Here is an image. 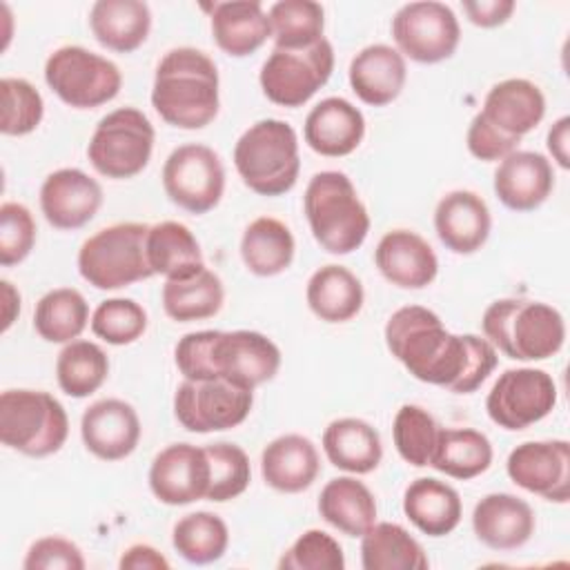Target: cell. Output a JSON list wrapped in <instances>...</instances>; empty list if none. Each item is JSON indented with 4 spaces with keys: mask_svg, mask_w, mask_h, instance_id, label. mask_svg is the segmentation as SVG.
<instances>
[{
    "mask_svg": "<svg viewBox=\"0 0 570 570\" xmlns=\"http://www.w3.org/2000/svg\"><path fill=\"white\" fill-rule=\"evenodd\" d=\"M390 354L419 381L454 394H472L494 372V345L476 334H452L423 305L399 307L385 323Z\"/></svg>",
    "mask_w": 570,
    "mask_h": 570,
    "instance_id": "cell-1",
    "label": "cell"
},
{
    "mask_svg": "<svg viewBox=\"0 0 570 570\" xmlns=\"http://www.w3.org/2000/svg\"><path fill=\"white\" fill-rule=\"evenodd\" d=\"M220 78L216 62L196 47L169 49L156 65L151 107L171 127L203 129L218 116Z\"/></svg>",
    "mask_w": 570,
    "mask_h": 570,
    "instance_id": "cell-2",
    "label": "cell"
},
{
    "mask_svg": "<svg viewBox=\"0 0 570 570\" xmlns=\"http://www.w3.org/2000/svg\"><path fill=\"white\" fill-rule=\"evenodd\" d=\"M483 336L512 361H546L566 341L561 312L543 301L499 298L481 316Z\"/></svg>",
    "mask_w": 570,
    "mask_h": 570,
    "instance_id": "cell-3",
    "label": "cell"
},
{
    "mask_svg": "<svg viewBox=\"0 0 570 570\" xmlns=\"http://www.w3.org/2000/svg\"><path fill=\"white\" fill-rule=\"evenodd\" d=\"M303 209L314 240L330 254H352L367 238V207L343 171L325 169L314 174L303 194Z\"/></svg>",
    "mask_w": 570,
    "mask_h": 570,
    "instance_id": "cell-4",
    "label": "cell"
},
{
    "mask_svg": "<svg viewBox=\"0 0 570 570\" xmlns=\"http://www.w3.org/2000/svg\"><path fill=\"white\" fill-rule=\"evenodd\" d=\"M234 167L254 194L269 198L287 194L301 171L294 127L278 118H263L249 125L234 145Z\"/></svg>",
    "mask_w": 570,
    "mask_h": 570,
    "instance_id": "cell-5",
    "label": "cell"
},
{
    "mask_svg": "<svg viewBox=\"0 0 570 570\" xmlns=\"http://www.w3.org/2000/svg\"><path fill=\"white\" fill-rule=\"evenodd\" d=\"M69 436L65 405L45 390H4L0 394V441L33 459L60 452Z\"/></svg>",
    "mask_w": 570,
    "mask_h": 570,
    "instance_id": "cell-6",
    "label": "cell"
},
{
    "mask_svg": "<svg viewBox=\"0 0 570 570\" xmlns=\"http://www.w3.org/2000/svg\"><path fill=\"white\" fill-rule=\"evenodd\" d=\"M149 225L127 220L91 234L78 249V272L96 289H120L151 278L147 261Z\"/></svg>",
    "mask_w": 570,
    "mask_h": 570,
    "instance_id": "cell-7",
    "label": "cell"
},
{
    "mask_svg": "<svg viewBox=\"0 0 570 570\" xmlns=\"http://www.w3.org/2000/svg\"><path fill=\"white\" fill-rule=\"evenodd\" d=\"M154 140V125L140 109L118 107L98 120L87 145V158L100 176L127 180L149 165Z\"/></svg>",
    "mask_w": 570,
    "mask_h": 570,
    "instance_id": "cell-8",
    "label": "cell"
},
{
    "mask_svg": "<svg viewBox=\"0 0 570 570\" xmlns=\"http://www.w3.org/2000/svg\"><path fill=\"white\" fill-rule=\"evenodd\" d=\"M45 82L73 109H96L120 94L122 73L118 65L80 45H65L49 53Z\"/></svg>",
    "mask_w": 570,
    "mask_h": 570,
    "instance_id": "cell-9",
    "label": "cell"
},
{
    "mask_svg": "<svg viewBox=\"0 0 570 570\" xmlns=\"http://www.w3.org/2000/svg\"><path fill=\"white\" fill-rule=\"evenodd\" d=\"M334 47L327 38L307 49H276L261 67L258 82L267 100L281 107H303L332 76Z\"/></svg>",
    "mask_w": 570,
    "mask_h": 570,
    "instance_id": "cell-10",
    "label": "cell"
},
{
    "mask_svg": "<svg viewBox=\"0 0 570 570\" xmlns=\"http://www.w3.org/2000/svg\"><path fill=\"white\" fill-rule=\"evenodd\" d=\"M396 51L421 65H436L454 56L461 42L456 13L436 0L403 4L392 18Z\"/></svg>",
    "mask_w": 570,
    "mask_h": 570,
    "instance_id": "cell-11",
    "label": "cell"
},
{
    "mask_svg": "<svg viewBox=\"0 0 570 570\" xmlns=\"http://www.w3.org/2000/svg\"><path fill=\"white\" fill-rule=\"evenodd\" d=\"M167 198L189 214L212 212L225 194V167L220 156L200 142L176 147L163 165Z\"/></svg>",
    "mask_w": 570,
    "mask_h": 570,
    "instance_id": "cell-12",
    "label": "cell"
},
{
    "mask_svg": "<svg viewBox=\"0 0 570 570\" xmlns=\"http://www.w3.org/2000/svg\"><path fill=\"white\" fill-rule=\"evenodd\" d=\"M557 405V383L546 370L510 367L494 381L485 412L503 430L519 432L546 419Z\"/></svg>",
    "mask_w": 570,
    "mask_h": 570,
    "instance_id": "cell-13",
    "label": "cell"
},
{
    "mask_svg": "<svg viewBox=\"0 0 570 570\" xmlns=\"http://www.w3.org/2000/svg\"><path fill=\"white\" fill-rule=\"evenodd\" d=\"M254 405V392L225 379L183 381L174 394L176 421L198 434L223 432L240 425Z\"/></svg>",
    "mask_w": 570,
    "mask_h": 570,
    "instance_id": "cell-14",
    "label": "cell"
},
{
    "mask_svg": "<svg viewBox=\"0 0 570 570\" xmlns=\"http://www.w3.org/2000/svg\"><path fill=\"white\" fill-rule=\"evenodd\" d=\"M281 367L278 345L256 330H216L209 350L214 379H225L238 387L256 390L272 381Z\"/></svg>",
    "mask_w": 570,
    "mask_h": 570,
    "instance_id": "cell-15",
    "label": "cell"
},
{
    "mask_svg": "<svg viewBox=\"0 0 570 570\" xmlns=\"http://www.w3.org/2000/svg\"><path fill=\"white\" fill-rule=\"evenodd\" d=\"M510 481L552 503L570 499V443L566 439L519 443L505 461Z\"/></svg>",
    "mask_w": 570,
    "mask_h": 570,
    "instance_id": "cell-16",
    "label": "cell"
},
{
    "mask_svg": "<svg viewBox=\"0 0 570 570\" xmlns=\"http://www.w3.org/2000/svg\"><path fill=\"white\" fill-rule=\"evenodd\" d=\"M209 461L205 448L171 443L149 465V490L165 505H189L207 497Z\"/></svg>",
    "mask_w": 570,
    "mask_h": 570,
    "instance_id": "cell-17",
    "label": "cell"
},
{
    "mask_svg": "<svg viewBox=\"0 0 570 570\" xmlns=\"http://www.w3.org/2000/svg\"><path fill=\"white\" fill-rule=\"evenodd\" d=\"M102 205V187L78 167L51 171L40 187V209L56 229L85 227Z\"/></svg>",
    "mask_w": 570,
    "mask_h": 570,
    "instance_id": "cell-18",
    "label": "cell"
},
{
    "mask_svg": "<svg viewBox=\"0 0 570 570\" xmlns=\"http://www.w3.org/2000/svg\"><path fill=\"white\" fill-rule=\"evenodd\" d=\"M85 448L102 461L129 456L140 441V419L122 399H100L91 403L80 419Z\"/></svg>",
    "mask_w": 570,
    "mask_h": 570,
    "instance_id": "cell-19",
    "label": "cell"
},
{
    "mask_svg": "<svg viewBox=\"0 0 570 570\" xmlns=\"http://www.w3.org/2000/svg\"><path fill=\"white\" fill-rule=\"evenodd\" d=\"M374 263L381 276L401 289H423L439 274V258L432 245L412 229L383 234L374 249Z\"/></svg>",
    "mask_w": 570,
    "mask_h": 570,
    "instance_id": "cell-20",
    "label": "cell"
},
{
    "mask_svg": "<svg viewBox=\"0 0 570 570\" xmlns=\"http://www.w3.org/2000/svg\"><path fill=\"white\" fill-rule=\"evenodd\" d=\"M303 136L312 151L327 158H341L356 151L363 142L365 116L347 98L330 96L309 109Z\"/></svg>",
    "mask_w": 570,
    "mask_h": 570,
    "instance_id": "cell-21",
    "label": "cell"
},
{
    "mask_svg": "<svg viewBox=\"0 0 570 570\" xmlns=\"http://www.w3.org/2000/svg\"><path fill=\"white\" fill-rule=\"evenodd\" d=\"M434 229L445 249L468 256L479 252L492 229V216L488 203L470 191H448L434 209Z\"/></svg>",
    "mask_w": 570,
    "mask_h": 570,
    "instance_id": "cell-22",
    "label": "cell"
},
{
    "mask_svg": "<svg viewBox=\"0 0 570 570\" xmlns=\"http://www.w3.org/2000/svg\"><path fill=\"white\" fill-rule=\"evenodd\" d=\"M494 194L512 212L541 207L554 189L552 163L539 151H512L494 171Z\"/></svg>",
    "mask_w": 570,
    "mask_h": 570,
    "instance_id": "cell-23",
    "label": "cell"
},
{
    "mask_svg": "<svg viewBox=\"0 0 570 570\" xmlns=\"http://www.w3.org/2000/svg\"><path fill=\"white\" fill-rule=\"evenodd\" d=\"M534 510L510 492L485 494L472 510V530L490 550H517L534 534Z\"/></svg>",
    "mask_w": 570,
    "mask_h": 570,
    "instance_id": "cell-24",
    "label": "cell"
},
{
    "mask_svg": "<svg viewBox=\"0 0 570 570\" xmlns=\"http://www.w3.org/2000/svg\"><path fill=\"white\" fill-rule=\"evenodd\" d=\"M350 87L370 107L394 102L407 80L405 58L396 47L376 42L363 47L350 62Z\"/></svg>",
    "mask_w": 570,
    "mask_h": 570,
    "instance_id": "cell-25",
    "label": "cell"
},
{
    "mask_svg": "<svg viewBox=\"0 0 570 570\" xmlns=\"http://www.w3.org/2000/svg\"><path fill=\"white\" fill-rule=\"evenodd\" d=\"M479 114L501 134L521 140L543 120L546 96L532 80L508 78L485 94Z\"/></svg>",
    "mask_w": 570,
    "mask_h": 570,
    "instance_id": "cell-26",
    "label": "cell"
},
{
    "mask_svg": "<svg viewBox=\"0 0 570 570\" xmlns=\"http://www.w3.org/2000/svg\"><path fill=\"white\" fill-rule=\"evenodd\" d=\"M318 472V450L303 434H281L269 441L261 454L263 481L276 492H303L316 481Z\"/></svg>",
    "mask_w": 570,
    "mask_h": 570,
    "instance_id": "cell-27",
    "label": "cell"
},
{
    "mask_svg": "<svg viewBox=\"0 0 570 570\" xmlns=\"http://www.w3.org/2000/svg\"><path fill=\"white\" fill-rule=\"evenodd\" d=\"M209 18L214 42L232 58H245L272 38L269 16L258 0L214 2Z\"/></svg>",
    "mask_w": 570,
    "mask_h": 570,
    "instance_id": "cell-28",
    "label": "cell"
},
{
    "mask_svg": "<svg viewBox=\"0 0 570 570\" xmlns=\"http://www.w3.org/2000/svg\"><path fill=\"white\" fill-rule=\"evenodd\" d=\"M403 512L423 534L445 537L461 523L463 503L450 483L419 476L403 492Z\"/></svg>",
    "mask_w": 570,
    "mask_h": 570,
    "instance_id": "cell-29",
    "label": "cell"
},
{
    "mask_svg": "<svg viewBox=\"0 0 570 570\" xmlns=\"http://www.w3.org/2000/svg\"><path fill=\"white\" fill-rule=\"evenodd\" d=\"M94 38L116 53H131L151 31V11L142 0H96L89 9Z\"/></svg>",
    "mask_w": 570,
    "mask_h": 570,
    "instance_id": "cell-30",
    "label": "cell"
},
{
    "mask_svg": "<svg viewBox=\"0 0 570 570\" xmlns=\"http://www.w3.org/2000/svg\"><path fill=\"white\" fill-rule=\"evenodd\" d=\"M321 443L327 461L350 474H370L383 459L381 434L374 425L356 416L334 419L325 428Z\"/></svg>",
    "mask_w": 570,
    "mask_h": 570,
    "instance_id": "cell-31",
    "label": "cell"
},
{
    "mask_svg": "<svg viewBox=\"0 0 570 570\" xmlns=\"http://www.w3.org/2000/svg\"><path fill=\"white\" fill-rule=\"evenodd\" d=\"M305 298L312 314L321 321L345 323L361 312L365 292L352 269L330 263L309 276Z\"/></svg>",
    "mask_w": 570,
    "mask_h": 570,
    "instance_id": "cell-32",
    "label": "cell"
},
{
    "mask_svg": "<svg viewBox=\"0 0 570 570\" xmlns=\"http://www.w3.org/2000/svg\"><path fill=\"white\" fill-rule=\"evenodd\" d=\"M318 514L338 532L363 537L376 523V499L356 476H336L318 494Z\"/></svg>",
    "mask_w": 570,
    "mask_h": 570,
    "instance_id": "cell-33",
    "label": "cell"
},
{
    "mask_svg": "<svg viewBox=\"0 0 570 570\" xmlns=\"http://www.w3.org/2000/svg\"><path fill=\"white\" fill-rule=\"evenodd\" d=\"M147 261L154 276L187 278L205 269L203 252L191 229L178 220H160L147 232Z\"/></svg>",
    "mask_w": 570,
    "mask_h": 570,
    "instance_id": "cell-34",
    "label": "cell"
},
{
    "mask_svg": "<svg viewBox=\"0 0 570 570\" xmlns=\"http://www.w3.org/2000/svg\"><path fill=\"white\" fill-rule=\"evenodd\" d=\"M294 252L292 229L274 216L254 218L240 236V258L254 276L269 278L283 274L292 265Z\"/></svg>",
    "mask_w": 570,
    "mask_h": 570,
    "instance_id": "cell-35",
    "label": "cell"
},
{
    "mask_svg": "<svg viewBox=\"0 0 570 570\" xmlns=\"http://www.w3.org/2000/svg\"><path fill=\"white\" fill-rule=\"evenodd\" d=\"M492 443L474 428H441L430 465L445 476L470 481L492 465Z\"/></svg>",
    "mask_w": 570,
    "mask_h": 570,
    "instance_id": "cell-36",
    "label": "cell"
},
{
    "mask_svg": "<svg viewBox=\"0 0 570 570\" xmlns=\"http://www.w3.org/2000/svg\"><path fill=\"white\" fill-rule=\"evenodd\" d=\"M361 566L365 570H425L423 546L399 523H374L361 537Z\"/></svg>",
    "mask_w": 570,
    "mask_h": 570,
    "instance_id": "cell-37",
    "label": "cell"
},
{
    "mask_svg": "<svg viewBox=\"0 0 570 570\" xmlns=\"http://www.w3.org/2000/svg\"><path fill=\"white\" fill-rule=\"evenodd\" d=\"M225 287L218 274L200 269L187 278H171L163 285V309L176 323L205 321L220 312Z\"/></svg>",
    "mask_w": 570,
    "mask_h": 570,
    "instance_id": "cell-38",
    "label": "cell"
},
{
    "mask_svg": "<svg viewBox=\"0 0 570 570\" xmlns=\"http://www.w3.org/2000/svg\"><path fill=\"white\" fill-rule=\"evenodd\" d=\"M89 323V305L73 287L49 289L33 309V330L47 343H71Z\"/></svg>",
    "mask_w": 570,
    "mask_h": 570,
    "instance_id": "cell-39",
    "label": "cell"
},
{
    "mask_svg": "<svg viewBox=\"0 0 570 570\" xmlns=\"http://www.w3.org/2000/svg\"><path fill=\"white\" fill-rule=\"evenodd\" d=\"M109 376V358L105 350L85 338L65 343L56 358V379L67 396L85 399L102 387Z\"/></svg>",
    "mask_w": 570,
    "mask_h": 570,
    "instance_id": "cell-40",
    "label": "cell"
},
{
    "mask_svg": "<svg viewBox=\"0 0 570 570\" xmlns=\"http://www.w3.org/2000/svg\"><path fill=\"white\" fill-rule=\"evenodd\" d=\"M174 550L189 563L207 566L218 561L229 546L227 523L207 510L189 512L174 523Z\"/></svg>",
    "mask_w": 570,
    "mask_h": 570,
    "instance_id": "cell-41",
    "label": "cell"
},
{
    "mask_svg": "<svg viewBox=\"0 0 570 570\" xmlns=\"http://www.w3.org/2000/svg\"><path fill=\"white\" fill-rule=\"evenodd\" d=\"M267 16L276 49H307L325 38V9L314 0H278Z\"/></svg>",
    "mask_w": 570,
    "mask_h": 570,
    "instance_id": "cell-42",
    "label": "cell"
},
{
    "mask_svg": "<svg viewBox=\"0 0 570 570\" xmlns=\"http://www.w3.org/2000/svg\"><path fill=\"white\" fill-rule=\"evenodd\" d=\"M439 430L441 425L425 407L414 403L401 405L392 421V439L399 456L414 468L430 465Z\"/></svg>",
    "mask_w": 570,
    "mask_h": 570,
    "instance_id": "cell-43",
    "label": "cell"
},
{
    "mask_svg": "<svg viewBox=\"0 0 570 570\" xmlns=\"http://www.w3.org/2000/svg\"><path fill=\"white\" fill-rule=\"evenodd\" d=\"M209 461V488L207 501L225 503L240 497L252 481V465L247 452L236 443H209L205 445Z\"/></svg>",
    "mask_w": 570,
    "mask_h": 570,
    "instance_id": "cell-44",
    "label": "cell"
},
{
    "mask_svg": "<svg viewBox=\"0 0 570 570\" xmlns=\"http://www.w3.org/2000/svg\"><path fill=\"white\" fill-rule=\"evenodd\" d=\"M0 131L4 136H27L38 129L45 116V100L40 91L24 78L7 76L0 80Z\"/></svg>",
    "mask_w": 570,
    "mask_h": 570,
    "instance_id": "cell-45",
    "label": "cell"
},
{
    "mask_svg": "<svg viewBox=\"0 0 570 570\" xmlns=\"http://www.w3.org/2000/svg\"><path fill=\"white\" fill-rule=\"evenodd\" d=\"M147 330V312L134 298H107L91 314V332L109 345H129Z\"/></svg>",
    "mask_w": 570,
    "mask_h": 570,
    "instance_id": "cell-46",
    "label": "cell"
},
{
    "mask_svg": "<svg viewBox=\"0 0 570 570\" xmlns=\"http://www.w3.org/2000/svg\"><path fill=\"white\" fill-rule=\"evenodd\" d=\"M281 570H343L341 543L323 530H305L278 559Z\"/></svg>",
    "mask_w": 570,
    "mask_h": 570,
    "instance_id": "cell-47",
    "label": "cell"
},
{
    "mask_svg": "<svg viewBox=\"0 0 570 570\" xmlns=\"http://www.w3.org/2000/svg\"><path fill=\"white\" fill-rule=\"evenodd\" d=\"M36 220L27 205L2 203L0 205V265L11 267L22 263L36 245Z\"/></svg>",
    "mask_w": 570,
    "mask_h": 570,
    "instance_id": "cell-48",
    "label": "cell"
},
{
    "mask_svg": "<svg viewBox=\"0 0 570 570\" xmlns=\"http://www.w3.org/2000/svg\"><path fill=\"white\" fill-rule=\"evenodd\" d=\"M82 550L65 537L36 539L22 561L24 570H85Z\"/></svg>",
    "mask_w": 570,
    "mask_h": 570,
    "instance_id": "cell-49",
    "label": "cell"
},
{
    "mask_svg": "<svg viewBox=\"0 0 570 570\" xmlns=\"http://www.w3.org/2000/svg\"><path fill=\"white\" fill-rule=\"evenodd\" d=\"M468 151L483 160V163H494V160H503L508 154L517 151V145L521 142L519 138H510L505 134H501L497 127H492L481 114H476L468 127Z\"/></svg>",
    "mask_w": 570,
    "mask_h": 570,
    "instance_id": "cell-50",
    "label": "cell"
},
{
    "mask_svg": "<svg viewBox=\"0 0 570 570\" xmlns=\"http://www.w3.org/2000/svg\"><path fill=\"white\" fill-rule=\"evenodd\" d=\"M463 13L476 27L492 29L505 24L517 9L514 0H463Z\"/></svg>",
    "mask_w": 570,
    "mask_h": 570,
    "instance_id": "cell-51",
    "label": "cell"
},
{
    "mask_svg": "<svg viewBox=\"0 0 570 570\" xmlns=\"http://www.w3.org/2000/svg\"><path fill=\"white\" fill-rule=\"evenodd\" d=\"M118 568H122V570H167L169 561L154 546L134 543L122 552Z\"/></svg>",
    "mask_w": 570,
    "mask_h": 570,
    "instance_id": "cell-52",
    "label": "cell"
},
{
    "mask_svg": "<svg viewBox=\"0 0 570 570\" xmlns=\"http://www.w3.org/2000/svg\"><path fill=\"white\" fill-rule=\"evenodd\" d=\"M546 145L552 160L561 169H568L570 167V116H561L559 120H554V125L548 129Z\"/></svg>",
    "mask_w": 570,
    "mask_h": 570,
    "instance_id": "cell-53",
    "label": "cell"
},
{
    "mask_svg": "<svg viewBox=\"0 0 570 570\" xmlns=\"http://www.w3.org/2000/svg\"><path fill=\"white\" fill-rule=\"evenodd\" d=\"M0 298H2V327L0 330L7 332L20 314V292L7 278H2L0 281Z\"/></svg>",
    "mask_w": 570,
    "mask_h": 570,
    "instance_id": "cell-54",
    "label": "cell"
}]
</instances>
